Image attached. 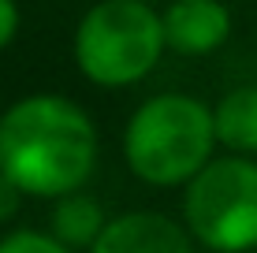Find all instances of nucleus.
Masks as SVG:
<instances>
[{
	"label": "nucleus",
	"instance_id": "1",
	"mask_svg": "<svg viewBox=\"0 0 257 253\" xmlns=\"http://www.w3.org/2000/svg\"><path fill=\"white\" fill-rule=\"evenodd\" d=\"M97 164V127L71 97L34 93L0 116V171L26 197H67Z\"/></svg>",
	"mask_w": 257,
	"mask_h": 253
},
{
	"label": "nucleus",
	"instance_id": "2",
	"mask_svg": "<svg viewBox=\"0 0 257 253\" xmlns=\"http://www.w3.org/2000/svg\"><path fill=\"white\" fill-rule=\"evenodd\" d=\"M212 108L190 93H161L135 108L123 130V160L149 186H187L212 160Z\"/></svg>",
	"mask_w": 257,
	"mask_h": 253
},
{
	"label": "nucleus",
	"instance_id": "3",
	"mask_svg": "<svg viewBox=\"0 0 257 253\" xmlns=\"http://www.w3.org/2000/svg\"><path fill=\"white\" fill-rule=\"evenodd\" d=\"M161 12L146 0H101L78 19L75 64L93 86H135L157 67L164 52Z\"/></svg>",
	"mask_w": 257,
	"mask_h": 253
},
{
	"label": "nucleus",
	"instance_id": "4",
	"mask_svg": "<svg viewBox=\"0 0 257 253\" xmlns=\"http://www.w3.org/2000/svg\"><path fill=\"white\" fill-rule=\"evenodd\" d=\"M183 227L212 253L257 249V160L220 156L187 182Z\"/></svg>",
	"mask_w": 257,
	"mask_h": 253
},
{
	"label": "nucleus",
	"instance_id": "5",
	"mask_svg": "<svg viewBox=\"0 0 257 253\" xmlns=\"http://www.w3.org/2000/svg\"><path fill=\"white\" fill-rule=\"evenodd\" d=\"M164 45L179 56H209L231 38V12L224 0H172L161 12Z\"/></svg>",
	"mask_w": 257,
	"mask_h": 253
},
{
	"label": "nucleus",
	"instance_id": "6",
	"mask_svg": "<svg viewBox=\"0 0 257 253\" xmlns=\"http://www.w3.org/2000/svg\"><path fill=\"white\" fill-rule=\"evenodd\" d=\"M90 253H194V238L164 212H123L104 223Z\"/></svg>",
	"mask_w": 257,
	"mask_h": 253
},
{
	"label": "nucleus",
	"instance_id": "7",
	"mask_svg": "<svg viewBox=\"0 0 257 253\" xmlns=\"http://www.w3.org/2000/svg\"><path fill=\"white\" fill-rule=\"evenodd\" d=\"M212 127L231 156H257V82L227 90L212 108Z\"/></svg>",
	"mask_w": 257,
	"mask_h": 253
},
{
	"label": "nucleus",
	"instance_id": "8",
	"mask_svg": "<svg viewBox=\"0 0 257 253\" xmlns=\"http://www.w3.org/2000/svg\"><path fill=\"white\" fill-rule=\"evenodd\" d=\"M104 223H108V216H104L101 201L82 194V190H75L67 197H56V208H52V220H49V234L75 253V249H90L101 238Z\"/></svg>",
	"mask_w": 257,
	"mask_h": 253
},
{
	"label": "nucleus",
	"instance_id": "9",
	"mask_svg": "<svg viewBox=\"0 0 257 253\" xmlns=\"http://www.w3.org/2000/svg\"><path fill=\"white\" fill-rule=\"evenodd\" d=\"M0 253H71L64 242H56L49 231H12L0 238Z\"/></svg>",
	"mask_w": 257,
	"mask_h": 253
},
{
	"label": "nucleus",
	"instance_id": "10",
	"mask_svg": "<svg viewBox=\"0 0 257 253\" xmlns=\"http://www.w3.org/2000/svg\"><path fill=\"white\" fill-rule=\"evenodd\" d=\"M23 197H26V194H23V190L4 175V171H0V223H12L15 216H19Z\"/></svg>",
	"mask_w": 257,
	"mask_h": 253
},
{
	"label": "nucleus",
	"instance_id": "11",
	"mask_svg": "<svg viewBox=\"0 0 257 253\" xmlns=\"http://www.w3.org/2000/svg\"><path fill=\"white\" fill-rule=\"evenodd\" d=\"M19 34V4L15 0H0V49H8Z\"/></svg>",
	"mask_w": 257,
	"mask_h": 253
}]
</instances>
